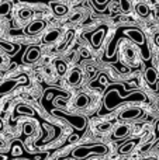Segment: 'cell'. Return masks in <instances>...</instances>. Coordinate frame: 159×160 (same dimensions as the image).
Wrapping results in <instances>:
<instances>
[{
	"label": "cell",
	"mask_w": 159,
	"mask_h": 160,
	"mask_svg": "<svg viewBox=\"0 0 159 160\" xmlns=\"http://www.w3.org/2000/svg\"><path fill=\"white\" fill-rule=\"evenodd\" d=\"M0 78H3V72H0Z\"/></svg>",
	"instance_id": "d590c367"
},
{
	"label": "cell",
	"mask_w": 159,
	"mask_h": 160,
	"mask_svg": "<svg viewBox=\"0 0 159 160\" xmlns=\"http://www.w3.org/2000/svg\"><path fill=\"white\" fill-rule=\"evenodd\" d=\"M78 139H79V135H70V138H69V141H68V143H75Z\"/></svg>",
	"instance_id": "f546056e"
},
{
	"label": "cell",
	"mask_w": 159,
	"mask_h": 160,
	"mask_svg": "<svg viewBox=\"0 0 159 160\" xmlns=\"http://www.w3.org/2000/svg\"><path fill=\"white\" fill-rule=\"evenodd\" d=\"M142 115H144L142 108L131 107V108H127V110H124L123 112L120 114V118L121 119H137V118H141Z\"/></svg>",
	"instance_id": "30bf717a"
},
{
	"label": "cell",
	"mask_w": 159,
	"mask_h": 160,
	"mask_svg": "<svg viewBox=\"0 0 159 160\" xmlns=\"http://www.w3.org/2000/svg\"><path fill=\"white\" fill-rule=\"evenodd\" d=\"M41 58V48L39 47H30L25 52L23 62L24 63H35L38 59Z\"/></svg>",
	"instance_id": "9c48e42d"
},
{
	"label": "cell",
	"mask_w": 159,
	"mask_h": 160,
	"mask_svg": "<svg viewBox=\"0 0 159 160\" xmlns=\"http://www.w3.org/2000/svg\"><path fill=\"white\" fill-rule=\"evenodd\" d=\"M155 45H156V47H159V34L156 37H155Z\"/></svg>",
	"instance_id": "d6a6232c"
},
{
	"label": "cell",
	"mask_w": 159,
	"mask_h": 160,
	"mask_svg": "<svg viewBox=\"0 0 159 160\" xmlns=\"http://www.w3.org/2000/svg\"><path fill=\"white\" fill-rule=\"evenodd\" d=\"M80 53H82V58H89V51H87L86 48H83V49L80 51Z\"/></svg>",
	"instance_id": "4dcf8cb0"
},
{
	"label": "cell",
	"mask_w": 159,
	"mask_h": 160,
	"mask_svg": "<svg viewBox=\"0 0 159 160\" xmlns=\"http://www.w3.org/2000/svg\"><path fill=\"white\" fill-rule=\"evenodd\" d=\"M0 48H2L4 52L10 53V55H14V53L18 51V47L16 44H11V42L6 41V39H2L0 38Z\"/></svg>",
	"instance_id": "e0dca14e"
},
{
	"label": "cell",
	"mask_w": 159,
	"mask_h": 160,
	"mask_svg": "<svg viewBox=\"0 0 159 160\" xmlns=\"http://www.w3.org/2000/svg\"><path fill=\"white\" fill-rule=\"evenodd\" d=\"M31 17H33V10L28 7H21L17 10V18L20 20V21L25 22V21H30Z\"/></svg>",
	"instance_id": "2e32d148"
},
{
	"label": "cell",
	"mask_w": 159,
	"mask_h": 160,
	"mask_svg": "<svg viewBox=\"0 0 159 160\" xmlns=\"http://www.w3.org/2000/svg\"><path fill=\"white\" fill-rule=\"evenodd\" d=\"M82 20V13L79 11V13H76L73 17H70V22H76V21H80Z\"/></svg>",
	"instance_id": "f1b7e54d"
},
{
	"label": "cell",
	"mask_w": 159,
	"mask_h": 160,
	"mask_svg": "<svg viewBox=\"0 0 159 160\" xmlns=\"http://www.w3.org/2000/svg\"><path fill=\"white\" fill-rule=\"evenodd\" d=\"M138 143V141H130L127 142V143H124L123 146L120 148V153H123V155H127V153H130L132 149H134V146Z\"/></svg>",
	"instance_id": "7402d4cb"
},
{
	"label": "cell",
	"mask_w": 159,
	"mask_h": 160,
	"mask_svg": "<svg viewBox=\"0 0 159 160\" xmlns=\"http://www.w3.org/2000/svg\"><path fill=\"white\" fill-rule=\"evenodd\" d=\"M121 44H123V47H121V53H123L124 61H126L128 65H131V66H137L138 58H137L135 49L131 47V45L127 44V42H121Z\"/></svg>",
	"instance_id": "5b68a950"
},
{
	"label": "cell",
	"mask_w": 159,
	"mask_h": 160,
	"mask_svg": "<svg viewBox=\"0 0 159 160\" xmlns=\"http://www.w3.org/2000/svg\"><path fill=\"white\" fill-rule=\"evenodd\" d=\"M124 35H127L132 42H135L138 47H142V45L145 44L144 32L140 31L138 28H126V30H124Z\"/></svg>",
	"instance_id": "52a82bcc"
},
{
	"label": "cell",
	"mask_w": 159,
	"mask_h": 160,
	"mask_svg": "<svg viewBox=\"0 0 159 160\" xmlns=\"http://www.w3.org/2000/svg\"><path fill=\"white\" fill-rule=\"evenodd\" d=\"M135 13L140 17H142V18H146V17H149V14H151V8H149V6L146 4V3L141 2V3L135 4Z\"/></svg>",
	"instance_id": "9a60e30c"
},
{
	"label": "cell",
	"mask_w": 159,
	"mask_h": 160,
	"mask_svg": "<svg viewBox=\"0 0 159 160\" xmlns=\"http://www.w3.org/2000/svg\"><path fill=\"white\" fill-rule=\"evenodd\" d=\"M82 80H83V72H82L79 68H75V69L70 70L69 76H68V83H69L70 86L80 84Z\"/></svg>",
	"instance_id": "7c38bea8"
},
{
	"label": "cell",
	"mask_w": 159,
	"mask_h": 160,
	"mask_svg": "<svg viewBox=\"0 0 159 160\" xmlns=\"http://www.w3.org/2000/svg\"><path fill=\"white\" fill-rule=\"evenodd\" d=\"M107 31H109L107 25H101V27H99L97 30L92 34V37H90V44H92V47L95 48V49H99V48L101 47L104 38H106Z\"/></svg>",
	"instance_id": "8992f818"
},
{
	"label": "cell",
	"mask_w": 159,
	"mask_h": 160,
	"mask_svg": "<svg viewBox=\"0 0 159 160\" xmlns=\"http://www.w3.org/2000/svg\"><path fill=\"white\" fill-rule=\"evenodd\" d=\"M107 148L104 145H92V146H79L72 152L75 159H86L92 155H106Z\"/></svg>",
	"instance_id": "7a4b0ae2"
},
{
	"label": "cell",
	"mask_w": 159,
	"mask_h": 160,
	"mask_svg": "<svg viewBox=\"0 0 159 160\" xmlns=\"http://www.w3.org/2000/svg\"><path fill=\"white\" fill-rule=\"evenodd\" d=\"M148 160H155V159H148Z\"/></svg>",
	"instance_id": "74e56055"
},
{
	"label": "cell",
	"mask_w": 159,
	"mask_h": 160,
	"mask_svg": "<svg viewBox=\"0 0 159 160\" xmlns=\"http://www.w3.org/2000/svg\"><path fill=\"white\" fill-rule=\"evenodd\" d=\"M45 28V21L41 18H37V20H33L30 21V24L25 27V34L27 35H38L39 32H42Z\"/></svg>",
	"instance_id": "ba28073f"
},
{
	"label": "cell",
	"mask_w": 159,
	"mask_h": 160,
	"mask_svg": "<svg viewBox=\"0 0 159 160\" xmlns=\"http://www.w3.org/2000/svg\"><path fill=\"white\" fill-rule=\"evenodd\" d=\"M3 127H4V125H3V121L0 119V131H3Z\"/></svg>",
	"instance_id": "e575fe53"
},
{
	"label": "cell",
	"mask_w": 159,
	"mask_h": 160,
	"mask_svg": "<svg viewBox=\"0 0 159 160\" xmlns=\"http://www.w3.org/2000/svg\"><path fill=\"white\" fill-rule=\"evenodd\" d=\"M130 132V127L128 125H118L114 131V138L115 139H121L124 136H127Z\"/></svg>",
	"instance_id": "44dd1931"
},
{
	"label": "cell",
	"mask_w": 159,
	"mask_h": 160,
	"mask_svg": "<svg viewBox=\"0 0 159 160\" xmlns=\"http://www.w3.org/2000/svg\"><path fill=\"white\" fill-rule=\"evenodd\" d=\"M49 7L56 17H64L69 13V7L66 4H62V3H58V2H52L49 4Z\"/></svg>",
	"instance_id": "4fadbf2b"
},
{
	"label": "cell",
	"mask_w": 159,
	"mask_h": 160,
	"mask_svg": "<svg viewBox=\"0 0 159 160\" xmlns=\"http://www.w3.org/2000/svg\"><path fill=\"white\" fill-rule=\"evenodd\" d=\"M155 136L159 138V119L156 121V124H155Z\"/></svg>",
	"instance_id": "1f68e13d"
},
{
	"label": "cell",
	"mask_w": 159,
	"mask_h": 160,
	"mask_svg": "<svg viewBox=\"0 0 159 160\" xmlns=\"http://www.w3.org/2000/svg\"><path fill=\"white\" fill-rule=\"evenodd\" d=\"M121 86L115 84L113 87H110L107 90L106 96H104V108L106 110H113L115 108L120 102L123 101H137V102H142L146 100V96L142 93V91H132V93L127 94V96L121 97L118 94V90H120Z\"/></svg>",
	"instance_id": "6da1fadb"
},
{
	"label": "cell",
	"mask_w": 159,
	"mask_h": 160,
	"mask_svg": "<svg viewBox=\"0 0 159 160\" xmlns=\"http://www.w3.org/2000/svg\"><path fill=\"white\" fill-rule=\"evenodd\" d=\"M90 102V98L87 94L85 93H80L76 96V100H75V107L76 108H86Z\"/></svg>",
	"instance_id": "ac0fdd59"
},
{
	"label": "cell",
	"mask_w": 159,
	"mask_h": 160,
	"mask_svg": "<svg viewBox=\"0 0 159 160\" xmlns=\"http://www.w3.org/2000/svg\"><path fill=\"white\" fill-rule=\"evenodd\" d=\"M66 2H75V0H66Z\"/></svg>",
	"instance_id": "8d00e7d4"
},
{
	"label": "cell",
	"mask_w": 159,
	"mask_h": 160,
	"mask_svg": "<svg viewBox=\"0 0 159 160\" xmlns=\"http://www.w3.org/2000/svg\"><path fill=\"white\" fill-rule=\"evenodd\" d=\"M35 132V127H34V124H31V122H25L24 125H23V133L24 135H33V133Z\"/></svg>",
	"instance_id": "cb8c5ba5"
},
{
	"label": "cell",
	"mask_w": 159,
	"mask_h": 160,
	"mask_svg": "<svg viewBox=\"0 0 159 160\" xmlns=\"http://www.w3.org/2000/svg\"><path fill=\"white\" fill-rule=\"evenodd\" d=\"M11 10V4L8 2H4L0 4V16H6L8 14V11Z\"/></svg>",
	"instance_id": "d4e9b609"
},
{
	"label": "cell",
	"mask_w": 159,
	"mask_h": 160,
	"mask_svg": "<svg viewBox=\"0 0 159 160\" xmlns=\"http://www.w3.org/2000/svg\"><path fill=\"white\" fill-rule=\"evenodd\" d=\"M144 79L149 86H155L158 82V70L154 66L146 68L145 72H144Z\"/></svg>",
	"instance_id": "5bb4252c"
},
{
	"label": "cell",
	"mask_w": 159,
	"mask_h": 160,
	"mask_svg": "<svg viewBox=\"0 0 159 160\" xmlns=\"http://www.w3.org/2000/svg\"><path fill=\"white\" fill-rule=\"evenodd\" d=\"M54 66H55V70L59 76H64L68 70V63L64 59H55L54 61Z\"/></svg>",
	"instance_id": "ffe728a7"
},
{
	"label": "cell",
	"mask_w": 159,
	"mask_h": 160,
	"mask_svg": "<svg viewBox=\"0 0 159 160\" xmlns=\"http://www.w3.org/2000/svg\"><path fill=\"white\" fill-rule=\"evenodd\" d=\"M27 83H28V78L25 75H21V76L14 78V79L4 80L3 83H0V96L8 94L10 91H13L18 84H27Z\"/></svg>",
	"instance_id": "3957f363"
},
{
	"label": "cell",
	"mask_w": 159,
	"mask_h": 160,
	"mask_svg": "<svg viewBox=\"0 0 159 160\" xmlns=\"http://www.w3.org/2000/svg\"><path fill=\"white\" fill-rule=\"evenodd\" d=\"M59 37H61V30L59 28H49L42 37V42L47 45L54 44V42H56L59 39Z\"/></svg>",
	"instance_id": "8fae6325"
},
{
	"label": "cell",
	"mask_w": 159,
	"mask_h": 160,
	"mask_svg": "<svg viewBox=\"0 0 159 160\" xmlns=\"http://www.w3.org/2000/svg\"><path fill=\"white\" fill-rule=\"evenodd\" d=\"M16 114H18V115H35V110L27 104H18L16 107Z\"/></svg>",
	"instance_id": "d6986e66"
},
{
	"label": "cell",
	"mask_w": 159,
	"mask_h": 160,
	"mask_svg": "<svg viewBox=\"0 0 159 160\" xmlns=\"http://www.w3.org/2000/svg\"><path fill=\"white\" fill-rule=\"evenodd\" d=\"M120 8L124 14H128L132 10V4L130 0H120Z\"/></svg>",
	"instance_id": "603a6c76"
},
{
	"label": "cell",
	"mask_w": 159,
	"mask_h": 160,
	"mask_svg": "<svg viewBox=\"0 0 159 160\" xmlns=\"http://www.w3.org/2000/svg\"><path fill=\"white\" fill-rule=\"evenodd\" d=\"M0 160H7V158L4 155H0Z\"/></svg>",
	"instance_id": "836d02e7"
},
{
	"label": "cell",
	"mask_w": 159,
	"mask_h": 160,
	"mask_svg": "<svg viewBox=\"0 0 159 160\" xmlns=\"http://www.w3.org/2000/svg\"><path fill=\"white\" fill-rule=\"evenodd\" d=\"M56 117H61V118L66 119L69 124H72L73 127L78 131H83L85 127H86V118L83 115H73V114H66L64 111H54Z\"/></svg>",
	"instance_id": "277c9868"
},
{
	"label": "cell",
	"mask_w": 159,
	"mask_h": 160,
	"mask_svg": "<svg viewBox=\"0 0 159 160\" xmlns=\"http://www.w3.org/2000/svg\"><path fill=\"white\" fill-rule=\"evenodd\" d=\"M68 98H69V97H66V96L56 97L54 102H55L56 105H59V107H66V105H68Z\"/></svg>",
	"instance_id": "484cf974"
},
{
	"label": "cell",
	"mask_w": 159,
	"mask_h": 160,
	"mask_svg": "<svg viewBox=\"0 0 159 160\" xmlns=\"http://www.w3.org/2000/svg\"><path fill=\"white\" fill-rule=\"evenodd\" d=\"M109 2H110V0H93V3H95V6L97 8H103Z\"/></svg>",
	"instance_id": "4316f807"
},
{
	"label": "cell",
	"mask_w": 159,
	"mask_h": 160,
	"mask_svg": "<svg viewBox=\"0 0 159 160\" xmlns=\"http://www.w3.org/2000/svg\"><path fill=\"white\" fill-rule=\"evenodd\" d=\"M110 127H111V124H110V122H104V124H100V125H99L97 129L100 131V132H106V131L110 129Z\"/></svg>",
	"instance_id": "83f0119b"
}]
</instances>
